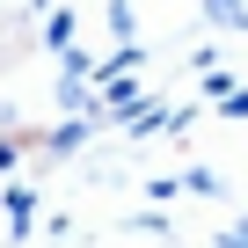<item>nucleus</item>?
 Segmentation results:
<instances>
[{"mask_svg": "<svg viewBox=\"0 0 248 248\" xmlns=\"http://www.w3.org/2000/svg\"><path fill=\"white\" fill-rule=\"evenodd\" d=\"M22 51H30V22L22 15H0V66H15Z\"/></svg>", "mask_w": 248, "mask_h": 248, "instance_id": "f257e3e1", "label": "nucleus"}, {"mask_svg": "<svg viewBox=\"0 0 248 248\" xmlns=\"http://www.w3.org/2000/svg\"><path fill=\"white\" fill-rule=\"evenodd\" d=\"M109 30H117V44H139V22H132V0H109Z\"/></svg>", "mask_w": 248, "mask_h": 248, "instance_id": "f03ea898", "label": "nucleus"}, {"mask_svg": "<svg viewBox=\"0 0 248 248\" xmlns=\"http://www.w3.org/2000/svg\"><path fill=\"white\" fill-rule=\"evenodd\" d=\"M204 15H212V22H233V30H248V0H204Z\"/></svg>", "mask_w": 248, "mask_h": 248, "instance_id": "7ed1b4c3", "label": "nucleus"}, {"mask_svg": "<svg viewBox=\"0 0 248 248\" xmlns=\"http://www.w3.org/2000/svg\"><path fill=\"white\" fill-rule=\"evenodd\" d=\"M0 204H8V219H15V233H22V226H30V212H37V197H30V190H22V183H15V190H8V197H0Z\"/></svg>", "mask_w": 248, "mask_h": 248, "instance_id": "20e7f679", "label": "nucleus"}, {"mask_svg": "<svg viewBox=\"0 0 248 248\" xmlns=\"http://www.w3.org/2000/svg\"><path fill=\"white\" fill-rule=\"evenodd\" d=\"M44 37H51V44H59V51H66V44H73V15H66V8H59V15H51V22H44Z\"/></svg>", "mask_w": 248, "mask_h": 248, "instance_id": "39448f33", "label": "nucleus"}, {"mask_svg": "<svg viewBox=\"0 0 248 248\" xmlns=\"http://www.w3.org/2000/svg\"><path fill=\"white\" fill-rule=\"evenodd\" d=\"M219 102H226V117H248V88H226Z\"/></svg>", "mask_w": 248, "mask_h": 248, "instance_id": "423d86ee", "label": "nucleus"}, {"mask_svg": "<svg viewBox=\"0 0 248 248\" xmlns=\"http://www.w3.org/2000/svg\"><path fill=\"white\" fill-rule=\"evenodd\" d=\"M219 248H248V226H226V233H219Z\"/></svg>", "mask_w": 248, "mask_h": 248, "instance_id": "0eeeda50", "label": "nucleus"}]
</instances>
